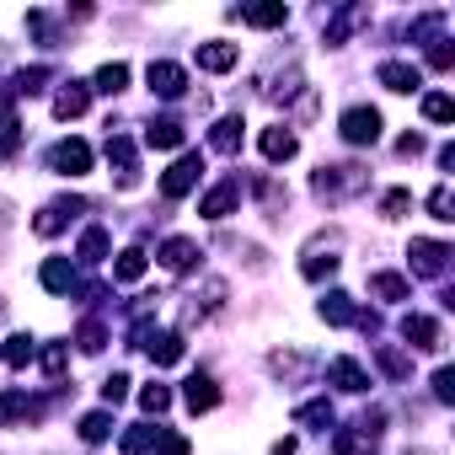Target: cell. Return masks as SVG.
<instances>
[{
  "mask_svg": "<svg viewBox=\"0 0 455 455\" xmlns=\"http://www.w3.org/2000/svg\"><path fill=\"white\" fill-rule=\"evenodd\" d=\"M375 81H380L386 92H418V86H423L418 65H407V60H386V65L375 70Z\"/></svg>",
  "mask_w": 455,
  "mask_h": 455,
  "instance_id": "cell-11",
  "label": "cell"
},
{
  "mask_svg": "<svg viewBox=\"0 0 455 455\" xmlns=\"http://www.w3.org/2000/svg\"><path fill=\"white\" fill-rule=\"evenodd\" d=\"M428 65H434V70H450V65H455V49H450V38H434V49H428Z\"/></svg>",
  "mask_w": 455,
  "mask_h": 455,
  "instance_id": "cell-40",
  "label": "cell"
},
{
  "mask_svg": "<svg viewBox=\"0 0 455 455\" xmlns=\"http://www.w3.org/2000/svg\"><path fill=\"white\" fill-rule=\"evenodd\" d=\"M198 177H204V156H198V150H188V156H177V161H172V172L161 177V193H166V198H182V193H193V188H198Z\"/></svg>",
  "mask_w": 455,
  "mask_h": 455,
  "instance_id": "cell-3",
  "label": "cell"
},
{
  "mask_svg": "<svg viewBox=\"0 0 455 455\" xmlns=\"http://www.w3.org/2000/svg\"><path fill=\"white\" fill-rule=\"evenodd\" d=\"M423 118H428V124H450V118H455V102H450L444 92H428V97H423Z\"/></svg>",
  "mask_w": 455,
  "mask_h": 455,
  "instance_id": "cell-33",
  "label": "cell"
},
{
  "mask_svg": "<svg viewBox=\"0 0 455 455\" xmlns=\"http://www.w3.org/2000/svg\"><path fill=\"white\" fill-rule=\"evenodd\" d=\"M193 60H198V70H209V76H225V70H231V65L242 60V49L214 38V44H198V54H193Z\"/></svg>",
  "mask_w": 455,
  "mask_h": 455,
  "instance_id": "cell-13",
  "label": "cell"
},
{
  "mask_svg": "<svg viewBox=\"0 0 455 455\" xmlns=\"http://www.w3.org/2000/svg\"><path fill=\"white\" fill-rule=\"evenodd\" d=\"M92 108V86H81V81H65V92L54 97V118H81Z\"/></svg>",
  "mask_w": 455,
  "mask_h": 455,
  "instance_id": "cell-18",
  "label": "cell"
},
{
  "mask_svg": "<svg viewBox=\"0 0 455 455\" xmlns=\"http://www.w3.org/2000/svg\"><path fill=\"white\" fill-rule=\"evenodd\" d=\"M76 343H81V348H86V354H102V343H108V327H102V322H86V327H81V338H76Z\"/></svg>",
  "mask_w": 455,
  "mask_h": 455,
  "instance_id": "cell-37",
  "label": "cell"
},
{
  "mask_svg": "<svg viewBox=\"0 0 455 455\" xmlns=\"http://www.w3.org/2000/svg\"><path fill=\"white\" fill-rule=\"evenodd\" d=\"M145 348H150L156 364H177V359H182V332H150Z\"/></svg>",
  "mask_w": 455,
  "mask_h": 455,
  "instance_id": "cell-23",
  "label": "cell"
},
{
  "mask_svg": "<svg viewBox=\"0 0 455 455\" xmlns=\"http://www.w3.org/2000/svg\"><path fill=\"white\" fill-rule=\"evenodd\" d=\"M33 354H38V348H33V338H28V332H17V338H6V348H0V359H6L12 370H22V364H33Z\"/></svg>",
  "mask_w": 455,
  "mask_h": 455,
  "instance_id": "cell-27",
  "label": "cell"
},
{
  "mask_svg": "<svg viewBox=\"0 0 455 455\" xmlns=\"http://www.w3.org/2000/svg\"><path fill=\"white\" fill-rule=\"evenodd\" d=\"M161 439V428H150V423H134L129 434H124V455H140V450H150Z\"/></svg>",
  "mask_w": 455,
  "mask_h": 455,
  "instance_id": "cell-35",
  "label": "cell"
},
{
  "mask_svg": "<svg viewBox=\"0 0 455 455\" xmlns=\"http://www.w3.org/2000/svg\"><path fill=\"white\" fill-rule=\"evenodd\" d=\"M81 263H102L108 258V231H102V225H92V231L81 236V252H76Z\"/></svg>",
  "mask_w": 455,
  "mask_h": 455,
  "instance_id": "cell-29",
  "label": "cell"
},
{
  "mask_svg": "<svg viewBox=\"0 0 455 455\" xmlns=\"http://www.w3.org/2000/svg\"><path fill=\"white\" fill-rule=\"evenodd\" d=\"M38 279H44V290H54V295H65V290H76V268H70V258H49Z\"/></svg>",
  "mask_w": 455,
  "mask_h": 455,
  "instance_id": "cell-22",
  "label": "cell"
},
{
  "mask_svg": "<svg viewBox=\"0 0 455 455\" xmlns=\"http://www.w3.org/2000/svg\"><path fill=\"white\" fill-rule=\"evenodd\" d=\"M258 145H263V156H268V161H290V156L300 150V140H295L284 124H279V129H263V140H258Z\"/></svg>",
  "mask_w": 455,
  "mask_h": 455,
  "instance_id": "cell-21",
  "label": "cell"
},
{
  "mask_svg": "<svg viewBox=\"0 0 455 455\" xmlns=\"http://www.w3.org/2000/svg\"><path fill=\"white\" fill-rule=\"evenodd\" d=\"M108 434H113V418H108V412H86V418H81V439H86V444H102Z\"/></svg>",
  "mask_w": 455,
  "mask_h": 455,
  "instance_id": "cell-34",
  "label": "cell"
},
{
  "mask_svg": "<svg viewBox=\"0 0 455 455\" xmlns=\"http://www.w3.org/2000/svg\"><path fill=\"white\" fill-rule=\"evenodd\" d=\"M402 338H407V348H423V354L444 348V332H439L434 316H402Z\"/></svg>",
  "mask_w": 455,
  "mask_h": 455,
  "instance_id": "cell-8",
  "label": "cell"
},
{
  "mask_svg": "<svg viewBox=\"0 0 455 455\" xmlns=\"http://www.w3.org/2000/svg\"><path fill=\"white\" fill-rule=\"evenodd\" d=\"M375 359H380V370H386L391 380H402V375L412 370V359H407L402 348H391V343H380V348H375Z\"/></svg>",
  "mask_w": 455,
  "mask_h": 455,
  "instance_id": "cell-32",
  "label": "cell"
},
{
  "mask_svg": "<svg viewBox=\"0 0 455 455\" xmlns=\"http://www.w3.org/2000/svg\"><path fill=\"white\" fill-rule=\"evenodd\" d=\"M156 258H161V268H166V274H188V268H193L204 252H198V242H188V236H172V242H161V252H156Z\"/></svg>",
  "mask_w": 455,
  "mask_h": 455,
  "instance_id": "cell-10",
  "label": "cell"
},
{
  "mask_svg": "<svg viewBox=\"0 0 455 455\" xmlns=\"http://www.w3.org/2000/svg\"><path fill=\"white\" fill-rule=\"evenodd\" d=\"M412 268L423 274V279H444V268H450V247L444 242H412Z\"/></svg>",
  "mask_w": 455,
  "mask_h": 455,
  "instance_id": "cell-9",
  "label": "cell"
},
{
  "mask_svg": "<svg viewBox=\"0 0 455 455\" xmlns=\"http://www.w3.org/2000/svg\"><path fill=\"white\" fill-rule=\"evenodd\" d=\"M316 311H322V322H332V327H348V322H364V311H359V306H354L348 295H338V290H332V295H327V300H322Z\"/></svg>",
  "mask_w": 455,
  "mask_h": 455,
  "instance_id": "cell-19",
  "label": "cell"
},
{
  "mask_svg": "<svg viewBox=\"0 0 455 455\" xmlns=\"http://www.w3.org/2000/svg\"><path fill=\"white\" fill-rule=\"evenodd\" d=\"M145 81H150V92H156V97H166V102H177V97L188 92V70H182V65H172V60H150Z\"/></svg>",
  "mask_w": 455,
  "mask_h": 455,
  "instance_id": "cell-5",
  "label": "cell"
},
{
  "mask_svg": "<svg viewBox=\"0 0 455 455\" xmlns=\"http://www.w3.org/2000/svg\"><path fill=\"white\" fill-rule=\"evenodd\" d=\"M380 423H386V412H364L359 423L338 428L332 455H370V450H375V439H380Z\"/></svg>",
  "mask_w": 455,
  "mask_h": 455,
  "instance_id": "cell-2",
  "label": "cell"
},
{
  "mask_svg": "<svg viewBox=\"0 0 455 455\" xmlns=\"http://www.w3.org/2000/svg\"><path fill=\"white\" fill-rule=\"evenodd\" d=\"M124 86H129V65H118V60H113V65H102V70H97V92L118 97Z\"/></svg>",
  "mask_w": 455,
  "mask_h": 455,
  "instance_id": "cell-30",
  "label": "cell"
},
{
  "mask_svg": "<svg viewBox=\"0 0 455 455\" xmlns=\"http://www.w3.org/2000/svg\"><path fill=\"white\" fill-rule=\"evenodd\" d=\"M407 204H412V193H407V188H391V193L380 198V209H386V220H396V214H407Z\"/></svg>",
  "mask_w": 455,
  "mask_h": 455,
  "instance_id": "cell-38",
  "label": "cell"
},
{
  "mask_svg": "<svg viewBox=\"0 0 455 455\" xmlns=\"http://www.w3.org/2000/svg\"><path fill=\"white\" fill-rule=\"evenodd\" d=\"M49 166H54L60 177H86V172H92V145H86V140H60V145L49 150Z\"/></svg>",
  "mask_w": 455,
  "mask_h": 455,
  "instance_id": "cell-4",
  "label": "cell"
},
{
  "mask_svg": "<svg viewBox=\"0 0 455 455\" xmlns=\"http://www.w3.org/2000/svg\"><path fill=\"white\" fill-rule=\"evenodd\" d=\"M209 150L236 156V150H242V118H220V124L209 129Z\"/></svg>",
  "mask_w": 455,
  "mask_h": 455,
  "instance_id": "cell-20",
  "label": "cell"
},
{
  "mask_svg": "<svg viewBox=\"0 0 455 455\" xmlns=\"http://www.w3.org/2000/svg\"><path fill=\"white\" fill-rule=\"evenodd\" d=\"M81 209H86L81 198H60V204H49V209L33 220V231H38V236H54V231H65V220H76Z\"/></svg>",
  "mask_w": 455,
  "mask_h": 455,
  "instance_id": "cell-14",
  "label": "cell"
},
{
  "mask_svg": "<svg viewBox=\"0 0 455 455\" xmlns=\"http://www.w3.org/2000/svg\"><path fill=\"white\" fill-rule=\"evenodd\" d=\"M156 444H161L156 455H188V439H177V434H161Z\"/></svg>",
  "mask_w": 455,
  "mask_h": 455,
  "instance_id": "cell-45",
  "label": "cell"
},
{
  "mask_svg": "<svg viewBox=\"0 0 455 455\" xmlns=\"http://www.w3.org/2000/svg\"><path fill=\"white\" fill-rule=\"evenodd\" d=\"M44 81H49V65H33V70H22V81H17V92H44Z\"/></svg>",
  "mask_w": 455,
  "mask_h": 455,
  "instance_id": "cell-41",
  "label": "cell"
},
{
  "mask_svg": "<svg viewBox=\"0 0 455 455\" xmlns=\"http://www.w3.org/2000/svg\"><path fill=\"white\" fill-rule=\"evenodd\" d=\"M338 129H343L348 145H375V140H380V113H375V108H348V113L338 118Z\"/></svg>",
  "mask_w": 455,
  "mask_h": 455,
  "instance_id": "cell-6",
  "label": "cell"
},
{
  "mask_svg": "<svg viewBox=\"0 0 455 455\" xmlns=\"http://www.w3.org/2000/svg\"><path fill=\"white\" fill-rule=\"evenodd\" d=\"M124 396H129V375H108V380H102V402H108V407H118Z\"/></svg>",
  "mask_w": 455,
  "mask_h": 455,
  "instance_id": "cell-39",
  "label": "cell"
},
{
  "mask_svg": "<svg viewBox=\"0 0 455 455\" xmlns=\"http://www.w3.org/2000/svg\"><path fill=\"white\" fill-rule=\"evenodd\" d=\"M434 396H439V402H455V370H450V364L434 375Z\"/></svg>",
  "mask_w": 455,
  "mask_h": 455,
  "instance_id": "cell-43",
  "label": "cell"
},
{
  "mask_svg": "<svg viewBox=\"0 0 455 455\" xmlns=\"http://www.w3.org/2000/svg\"><path fill=\"white\" fill-rule=\"evenodd\" d=\"M370 295H380V300H407L412 290H407L402 274H370Z\"/></svg>",
  "mask_w": 455,
  "mask_h": 455,
  "instance_id": "cell-26",
  "label": "cell"
},
{
  "mask_svg": "<svg viewBox=\"0 0 455 455\" xmlns=\"http://www.w3.org/2000/svg\"><path fill=\"white\" fill-rule=\"evenodd\" d=\"M65 359H70V348H65V343H54V348L44 354V370H49V375H65Z\"/></svg>",
  "mask_w": 455,
  "mask_h": 455,
  "instance_id": "cell-44",
  "label": "cell"
},
{
  "mask_svg": "<svg viewBox=\"0 0 455 455\" xmlns=\"http://www.w3.org/2000/svg\"><path fill=\"white\" fill-rule=\"evenodd\" d=\"M108 161L118 166V188H134V182H140V166H134V145H129V134H108Z\"/></svg>",
  "mask_w": 455,
  "mask_h": 455,
  "instance_id": "cell-12",
  "label": "cell"
},
{
  "mask_svg": "<svg viewBox=\"0 0 455 455\" xmlns=\"http://www.w3.org/2000/svg\"><path fill=\"white\" fill-rule=\"evenodd\" d=\"M231 17H242L247 28H284V22H290L284 6H242V12H231Z\"/></svg>",
  "mask_w": 455,
  "mask_h": 455,
  "instance_id": "cell-24",
  "label": "cell"
},
{
  "mask_svg": "<svg viewBox=\"0 0 455 455\" xmlns=\"http://www.w3.org/2000/svg\"><path fill=\"white\" fill-rule=\"evenodd\" d=\"M236 204H242V182H236V177H225L220 188L204 193L198 214H204V220H225V214H236Z\"/></svg>",
  "mask_w": 455,
  "mask_h": 455,
  "instance_id": "cell-7",
  "label": "cell"
},
{
  "mask_svg": "<svg viewBox=\"0 0 455 455\" xmlns=\"http://www.w3.org/2000/svg\"><path fill=\"white\" fill-rule=\"evenodd\" d=\"M295 423H300V428H327V423H332V402L322 396V402H306V407H295Z\"/></svg>",
  "mask_w": 455,
  "mask_h": 455,
  "instance_id": "cell-28",
  "label": "cell"
},
{
  "mask_svg": "<svg viewBox=\"0 0 455 455\" xmlns=\"http://www.w3.org/2000/svg\"><path fill=\"white\" fill-rule=\"evenodd\" d=\"M268 370H274V375H300V370H306V359H300V354H274V359H268Z\"/></svg>",
  "mask_w": 455,
  "mask_h": 455,
  "instance_id": "cell-42",
  "label": "cell"
},
{
  "mask_svg": "<svg viewBox=\"0 0 455 455\" xmlns=\"http://www.w3.org/2000/svg\"><path fill=\"white\" fill-rule=\"evenodd\" d=\"M182 140H188V129H182L177 118H150V124H145V145H150V150H177Z\"/></svg>",
  "mask_w": 455,
  "mask_h": 455,
  "instance_id": "cell-15",
  "label": "cell"
},
{
  "mask_svg": "<svg viewBox=\"0 0 455 455\" xmlns=\"http://www.w3.org/2000/svg\"><path fill=\"white\" fill-rule=\"evenodd\" d=\"M428 214H434L439 225H450V220H455V193H450V182H439V188L428 193Z\"/></svg>",
  "mask_w": 455,
  "mask_h": 455,
  "instance_id": "cell-31",
  "label": "cell"
},
{
  "mask_svg": "<svg viewBox=\"0 0 455 455\" xmlns=\"http://www.w3.org/2000/svg\"><path fill=\"white\" fill-rule=\"evenodd\" d=\"M182 402H188L193 412H209V407H220V386H214L209 375H188V380H182Z\"/></svg>",
  "mask_w": 455,
  "mask_h": 455,
  "instance_id": "cell-17",
  "label": "cell"
},
{
  "mask_svg": "<svg viewBox=\"0 0 455 455\" xmlns=\"http://www.w3.org/2000/svg\"><path fill=\"white\" fill-rule=\"evenodd\" d=\"M311 188H316V198L343 204V198H354V193H364V188H370V172H364V166H322Z\"/></svg>",
  "mask_w": 455,
  "mask_h": 455,
  "instance_id": "cell-1",
  "label": "cell"
},
{
  "mask_svg": "<svg viewBox=\"0 0 455 455\" xmlns=\"http://www.w3.org/2000/svg\"><path fill=\"white\" fill-rule=\"evenodd\" d=\"M113 279H118V284H134V279H145V252H140V247L118 252V263H113Z\"/></svg>",
  "mask_w": 455,
  "mask_h": 455,
  "instance_id": "cell-25",
  "label": "cell"
},
{
  "mask_svg": "<svg viewBox=\"0 0 455 455\" xmlns=\"http://www.w3.org/2000/svg\"><path fill=\"white\" fill-rule=\"evenodd\" d=\"M396 150H402V156H423V134H402Z\"/></svg>",
  "mask_w": 455,
  "mask_h": 455,
  "instance_id": "cell-46",
  "label": "cell"
},
{
  "mask_svg": "<svg viewBox=\"0 0 455 455\" xmlns=\"http://www.w3.org/2000/svg\"><path fill=\"white\" fill-rule=\"evenodd\" d=\"M327 380H332L338 391H348V396H359V391L370 386V375L359 370V359H332V364H327Z\"/></svg>",
  "mask_w": 455,
  "mask_h": 455,
  "instance_id": "cell-16",
  "label": "cell"
},
{
  "mask_svg": "<svg viewBox=\"0 0 455 455\" xmlns=\"http://www.w3.org/2000/svg\"><path fill=\"white\" fill-rule=\"evenodd\" d=\"M274 455H295V439H284V444H274Z\"/></svg>",
  "mask_w": 455,
  "mask_h": 455,
  "instance_id": "cell-47",
  "label": "cell"
},
{
  "mask_svg": "<svg viewBox=\"0 0 455 455\" xmlns=\"http://www.w3.org/2000/svg\"><path fill=\"white\" fill-rule=\"evenodd\" d=\"M140 407H145V412H166V407H172V391H166L161 380H150V386H140Z\"/></svg>",
  "mask_w": 455,
  "mask_h": 455,
  "instance_id": "cell-36",
  "label": "cell"
}]
</instances>
